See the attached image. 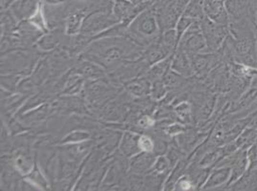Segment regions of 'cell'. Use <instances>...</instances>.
<instances>
[{
	"instance_id": "1",
	"label": "cell",
	"mask_w": 257,
	"mask_h": 191,
	"mask_svg": "<svg viewBox=\"0 0 257 191\" xmlns=\"http://www.w3.org/2000/svg\"><path fill=\"white\" fill-rule=\"evenodd\" d=\"M200 22L206 46L210 51L217 52L222 47L229 34L228 26L217 24L206 16L201 20Z\"/></svg>"
},
{
	"instance_id": "2",
	"label": "cell",
	"mask_w": 257,
	"mask_h": 191,
	"mask_svg": "<svg viewBox=\"0 0 257 191\" xmlns=\"http://www.w3.org/2000/svg\"><path fill=\"white\" fill-rule=\"evenodd\" d=\"M205 16L217 24H229V16L225 9V0H204Z\"/></svg>"
},
{
	"instance_id": "3",
	"label": "cell",
	"mask_w": 257,
	"mask_h": 191,
	"mask_svg": "<svg viewBox=\"0 0 257 191\" xmlns=\"http://www.w3.org/2000/svg\"><path fill=\"white\" fill-rule=\"evenodd\" d=\"M231 168L229 166H216L211 171L209 177L204 182L203 190H215L219 188H225L226 190L227 182L230 178Z\"/></svg>"
},
{
	"instance_id": "4",
	"label": "cell",
	"mask_w": 257,
	"mask_h": 191,
	"mask_svg": "<svg viewBox=\"0 0 257 191\" xmlns=\"http://www.w3.org/2000/svg\"><path fill=\"white\" fill-rule=\"evenodd\" d=\"M225 5L229 22L247 18L251 20L248 0H225Z\"/></svg>"
},
{
	"instance_id": "5",
	"label": "cell",
	"mask_w": 257,
	"mask_h": 191,
	"mask_svg": "<svg viewBox=\"0 0 257 191\" xmlns=\"http://www.w3.org/2000/svg\"><path fill=\"white\" fill-rule=\"evenodd\" d=\"M226 190L257 191V168L246 170L245 174L231 184Z\"/></svg>"
},
{
	"instance_id": "6",
	"label": "cell",
	"mask_w": 257,
	"mask_h": 191,
	"mask_svg": "<svg viewBox=\"0 0 257 191\" xmlns=\"http://www.w3.org/2000/svg\"><path fill=\"white\" fill-rule=\"evenodd\" d=\"M247 170V160H246V149L243 151V153L241 154V156L238 158L235 162L233 164V166H231V173H230V178L227 182V188L233 184L234 182L238 180L239 178H241L245 172Z\"/></svg>"
},
{
	"instance_id": "7",
	"label": "cell",
	"mask_w": 257,
	"mask_h": 191,
	"mask_svg": "<svg viewBox=\"0 0 257 191\" xmlns=\"http://www.w3.org/2000/svg\"><path fill=\"white\" fill-rule=\"evenodd\" d=\"M184 16L192 18L197 20H203L205 18L204 0H191L184 10Z\"/></svg>"
},
{
	"instance_id": "8",
	"label": "cell",
	"mask_w": 257,
	"mask_h": 191,
	"mask_svg": "<svg viewBox=\"0 0 257 191\" xmlns=\"http://www.w3.org/2000/svg\"><path fill=\"white\" fill-rule=\"evenodd\" d=\"M134 3L130 0H116L114 11L119 18L126 16L128 14L133 12Z\"/></svg>"
},
{
	"instance_id": "9",
	"label": "cell",
	"mask_w": 257,
	"mask_h": 191,
	"mask_svg": "<svg viewBox=\"0 0 257 191\" xmlns=\"http://www.w3.org/2000/svg\"><path fill=\"white\" fill-rule=\"evenodd\" d=\"M247 170L257 168V142L246 148Z\"/></svg>"
},
{
	"instance_id": "10",
	"label": "cell",
	"mask_w": 257,
	"mask_h": 191,
	"mask_svg": "<svg viewBox=\"0 0 257 191\" xmlns=\"http://www.w3.org/2000/svg\"><path fill=\"white\" fill-rule=\"evenodd\" d=\"M82 14L80 12H75L73 14L69 20H68V32H75L78 30V27L80 26V22L82 20Z\"/></svg>"
},
{
	"instance_id": "11",
	"label": "cell",
	"mask_w": 257,
	"mask_h": 191,
	"mask_svg": "<svg viewBox=\"0 0 257 191\" xmlns=\"http://www.w3.org/2000/svg\"><path fill=\"white\" fill-rule=\"evenodd\" d=\"M140 148L142 150H144V151H149L150 152V151L153 150L154 144H153V142H152L150 138L143 136L140 140Z\"/></svg>"
},
{
	"instance_id": "12",
	"label": "cell",
	"mask_w": 257,
	"mask_h": 191,
	"mask_svg": "<svg viewBox=\"0 0 257 191\" xmlns=\"http://www.w3.org/2000/svg\"><path fill=\"white\" fill-rule=\"evenodd\" d=\"M250 18L254 23V26L257 24V0H248Z\"/></svg>"
},
{
	"instance_id": "13",
	"label": "cell",
	"mask_w": 257,
	"mask_h": 191,
	"mask_svg": "<svg viewBox=\"0 0 257 191\" xmlns=\"http://www.w3.org/2000/svg\"><path fill=\"white\" fill-rule=\"evenodd\" d=\"M180 188L183 190H188L192 188V182L189 180H182L180 182Z\"/></svg>"
},
{
	"instance_id": "14",
	"label": "cell",
	"mask_w": 257,
	"mask_h": 191,
	"mask_svg": "<svg viewBox=\"0 0 257 191\" xmlns=\"http://www.w3.org/2000/svg\"><path fill=\"white\" fill-rule=\"evenodd\" d=\"M250 86L255 87L257 89V76H254V78H251V84H250Z\"/></svg>"
},
{
	"instance_id": "15",
	"label": "cell",
	"mask_w": 257,
	"mask_h": 191,
	"mask_svg": "<svg viewBox=\"0 0 257 191\" xmlns=\"http://www.w3.org/2000/svg\"><path fill=\"white\" fill-rule=\"evenodd\" d=\"M48 3H50V4H59V3H61V2H63L64 0H46Z\"/></svg>"
},
{
	"instance_id": "16",
	"label": "cell",
	"mask_w": 257,
	"mask_h": 191,
	"mask_svg": "<svg viewBox=\"0 0 257 191\" xmlns=\"http://www.w3.org/2000/svg\"><path fill=\"white\" fill-rule=\"evenodd\" d=\"M130 1H131V2H133L134 4H139V3H140V1H141V0H130Z\"/></svg>"
}]
</instances>
